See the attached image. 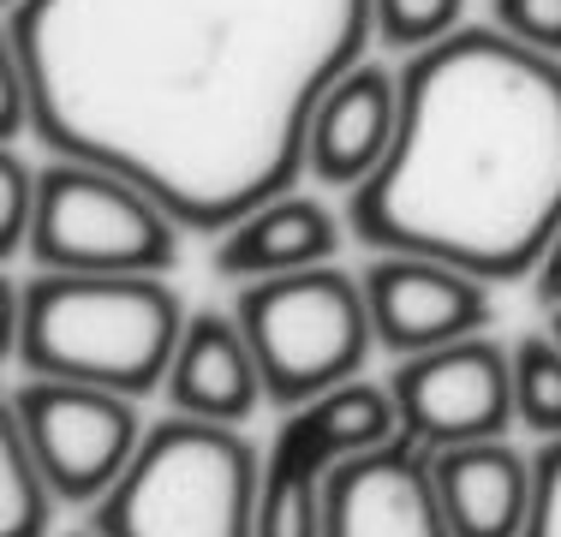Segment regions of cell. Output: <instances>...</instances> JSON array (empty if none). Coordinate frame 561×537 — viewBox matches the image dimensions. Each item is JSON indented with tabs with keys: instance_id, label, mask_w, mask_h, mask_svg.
<instances>
[{
	"instance_id": "obj_1",
	"label": "cell",
	"mask_w": 561,
	"mask_h": 537,
	"mask_svg": "<svg viewBox=\"0 0 561 537\" xmlns=\"http://www.w3.org/2000/svg\"><path fill=\"white\" fill-rule=\"evenodd\" d=\"M370 43V0H7L0 60L31 138L227 233L305 180L317 102Z\"/></svg>"
},
{
	"instance_id": "obj_2",
	"label": "cell",
	"mask_w": 561,
	"mask_h": 537,
	"mask_svg": "<svg viewBox=\"0 0 561 537\" xmlns=\"http://www.w3.org/2000/svg\"><path fill=\"white\" fill-rule=\"evenodd\" d=\"M370 251L478 281L538 275L561 233V60L502 24H460L400 66V132L346 204Z\"/></svg>"
},
{
	"instance_id": "obj_3",
	"label": "cell",
	"mask_w": 561,
	"mask_h": 537,
	"mask_svg": "<svg viewBox=\"0 0 561 537\" xmlns=\"http://www.w3.org/2000/svg\"><path fill=\"white\" fill-rule=\"evenodd\" d=\"M185 311L162 275H72L36 268L7 281V353L24 376H60L144 400L168 388Z\"/></svg>"
},
{
	"instance_id": "obj_4",
	"label": "cell",
	"mask_w": 561,
	"mask_h": 537,
	"mask_svg": "<svg viewBox=\"0 0 561 537\" xmlns=\"http://www.w3.org/2000/svg\"><path fill=\"white\" fill-rule=\"evenodd\" d=\"M263 460L239 424L173 412L150 424L119 483L96 502L102 537H257Z\"/></svg>"
},
{
	"instance_id": "obj_5",
	"label": "cell",
	"mask_w": 561,
	"mask_h": 537,
	"mask_svg": "<svg viewBox=\"0 0 561 537\" xmlns=\"http://www.w3.org/2000/svg\"><path fill=\"white\" fill-rule=\"evenodd\" d=\"M233 317L263 365V388L275 407H305L341 382L365 376L377 346L365 275H341L335 263L293 268L270 281H239Z\"/></svg>"
},
{
	"instance_id": "obj_6",
	"label": "cell",
	"mask_w": 561,
	"mask_h": 537,
	"mask_svg": "<svg viewBox=\"0 0 561 537\" xmlns=\"http://www.w3.org/2000/svg\"><path fill=\"white\" fill-rule=\"evenodd\" d=\"M180 215L126 173L78 156H55L43 168L31 258L36 268L72 275H173L180 268Z\"/></svg>"
},
{
	"instance_id": "obj_7",
	"label": "cell",
	"mask_w": 561,
	"mask_h": 537,
	"mask_svg": "<svg viewBox=\"0 0 561 537\" xmlns=\"http://www.w3.org/2000/svg\"><path fill=\"white\" fill-rule=\"evenodd\" d=\"M400 436L389 382H341L287 412L270 460H263L257 537H323V495L335 460Z\"/></svg>"
},
{
	"instance_id": "obj_8",
	"label": "cell",
	"mask_w": 561,
	"mask_h": 537,
	"mask_svg": "<svg viewBox=\"0 0 561 537\" xmlns=\"http://www.w3.org/2000/svg\"><path fill=\"white\" fill-rule=\"evenodd\" d=\"M7 424L24 436V448L36 454L60 502L90 507L119 483L144 442L138 400L90 382H60V376H24L7 395Z\"/></svg>"
},
{
	"instance_id": "obj_9",
	"label": "cell",
	"mask_w": 561,
	"mask_h": 537,
	"mask_svg": "<svg viewBox=\"0 0 561 537\" xmlns=\"http://www.w3.org/2000/svg\"><path fill=\"white\" fill-rule=\"evenodd\" d=\"M400 430L424 448H460V442L507 436L514 419V353L490 334H466L454 346L400 358L389 376Z\"/></svg>"
},
{
	"instance_id": "obj_10",
	"label": "cell",
	"mask_w": 561,
	"mask_h": 537,
	"mask_svg": "<svg viewBox=\"0 0 561 537\" xmlns=\"http://www.w3.org/2000/svg\"><path fill=\"white\" fill-rule=\"evenodd\" d=\"M323 537H454L436 490V448L400 430L377 448L335 460L323 495Z\"/></svg>"
},
{
	"instance_id": "obj_11",
	"label": "cell",
	"mask_w": 561,
	"mask_h": 537,
	"mask_svg": "<svg viewBox=\"0 0 561 537\" xmlns=\"http://www.w3.org/2000/svg\"><path fill=\"white\" fill-rule=\"evenodd\" d=\"M365 299L377 322V346L394 358L484 334L496 317L490 281L436 258H412V251H377V263L365 268Z\"/></svg>"
},
{
	"instance_id": "obj_12",
	"label": "cell",
	"mask_w": 561,
	"mask_h": 537,
	"mask_svg": "<svg viewBox=\"0 0 561 537\" xmlns=\"http://www.w3.org/2000/svg\"><path fill=\"white\" fill-rule=\"evenodd\" d=\"M394 132H400V72L365 54L317 102L311 138H305V173L317 185H335V192H358L382 168V156L394 150Z\"/></svg>"
},
{
	"instance_id": "obj_13",
	"label": "cell",
	"mask_w": 561,
	"mask_h": 537,
	"mask_svg": "<svg viewBox=\"0 0 561 537\" xmlns=\"http://www.w3.org/2000/svg\"><path fill=\"white\" fill-rule=\"evenodd\" d=\"M168 400H173V412L209 419V424H245L270 400L263 365H257V353H251L233 311L185 317L180 353L168 365Z\"/></svg>"
},
{
	"instance_id": "obj_14",
	"label": "cell",
	"mask_w": 561,
	"mask_h": 537,
	"mask_svg": "<svg viewBox=\"0 0 561 537\" xmlns=\"http://www.w3.org/2000/svg\"><path fill=\"white\" fill-rule=\"evenodd\" d=\"M335 251H341V221L329 215L323 197L280 192L251 215H239L227 233H216L209 268L221 281H270V275H293V268L335 263Z\"/></svg>"
},
{
	"instance_id": "obj_15",
	"label": "cell",
	"mask_w": 561,
	"mask_h": 537,
	"mask_svg": "<svg viewBox=\"0 0 561 537\" xmlns=\"http://www.w3.org/2000/svg\"><path fill=\"white\" fill-rule=\"evenodd\" d=\"M436 490L454 537H519L531 514V460L507 436L436 448Z\"/></svg>"
},
{
	"instance_id": "obj_16",
	"label": "cell",
	"mask_w": 561,
	"mask_h": 537,
	"mask_svg": "<svg viewBox=\"0 0 561 537\" xmlns=\"http://www.w3.org/2000/svg\"><path fill=\"white\" fill-rule=\"evenodd\" d=\"M0 537H48L55 532V502L60 490L36 466V454L24 448L19 430H0Z\"/></svg>"
},
{
	"instance_id": "obj_17",
	"label": "cell",
	"mask_w": 561,
	"mask_h": 537,
	"mask_svg": "<svg viewBox=\"0 0 561 537\" xmlns=\"http://www.w3.org/2000/svg\"><path fill=\"white\" fill-rule=\"evenodd\" d=\"M507 353H514V419L543 442L561 436V341L519 334Z\"/></svg>"
},
{
	"instance_id": "obj_18",
	"label": "cell",
	"mask_w": 561,
	"mask_h": 537,
	"mask_svg": "<svg viewBox=\"0 0 561 537\" xmlns=\"http://www.w3.org/2000/svg\"><path fill=\"white\" fill-rule=\"evenodd\" d=\"M377 12V43L394 54H419L466 24V0H370Z\"/></svg>"
},
{
	"instance_id": "obj_19",
	"label": "cell",
	"mask_w": 561,
	"mask_h": 537,
	"mask_svg": "<svg viewBox=\"0 0 561 537\" xmlns=\"http://www.w3.org/2000/svg\"><path fill=\"white\" fill-rule=\"evenodd\" d=\"M36 197H43V168H31L19 144H7V161H0V251H7V263L31 251Z\"/></svg>"
},
{
	"instance_id": "obj_20",
	"label": "cell",
	"mask_w": 561,
	"mask_h": 537,
	"mask_svg": "<svg viewBox=\"0 0 561 537\" xmlns=\"http://www.w3.org/2000/svg\"><path fill=\"white\" fill-rule=\"evenodd\" d=\"M519 537H561V436H550L531 460V514Z\"/></svg>"
},
{
	"instance_id": "obj_21",
	"label": "cell",
	"mask_w": 561,
	"mask_h": 537,
	"mask_svg": "<svg viewBox=\"0 0 561 537\" xmlns=\"http://www.w3.org/2000/svg\"><path fill=\"white\" fill-rule=\"evenodd\" d=\"M496 24L526 48L561 60V0H496Z\"/></svg>"
},
{
	"instance_id": "obj_22",
	"label": "cell",
	"mask_w": 561,
	"mask_h": 537,
	"mask_svg": "<svg viewBox=\"0 0 561 537\" xmlns=\"http://www.w3.org/2000/svg\"><path fill=\"white\" fill-rule=\"evenodd\" d=\"M538 299L550 305H561V233L550 239V251H543V263H538Z\"/></svg>"
},
{
	"instance_id": "obj_23",
	"label": "cell",
	"mask_w": 561,
	"mask_h": 537,
	"mask_svg": "<svg viewBox=\"0 0 561 537\" xmlns=\"http://www.w3.org/2000/svg\"><path fill=\"white\" fill-rule=\"evenodd\" d=\"M550 334H556V341H561V305H556V311H550Z\"/></svg>"
},
{
	"instance_id": "obj_24",
	"label": "cell",
	"mask_w": 561,
	"mask_h": 537,
	"mask_svg": "<svg viewBox=\"0 0 561 537\" xmlns=\"http://www.w3.org/2000/svg\"><path fill=\"white\" fill-rule=\"evenodd\" d=\"M72 537H102V532H96V526H90V532H72Z\"/></svg>"
}]
</instances>
